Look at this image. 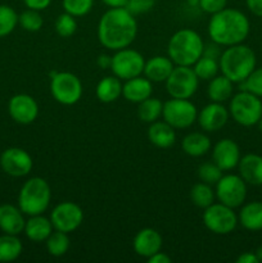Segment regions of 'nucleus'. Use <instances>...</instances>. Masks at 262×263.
I'll use <instances>...</instances> for the list:
<instances>
[{
  "mask_svg": "<svg viewBox=\"0 0 262 263\" xmlns=\"http://www.w3.org/2000/svg\"><path fill=\"white\" fill-rule=\"evenodd\" d=\"M203 50L204 43L202 36L192 28L176 31L167 45V54L175 66L193 67L203 55Z\"/></svg>",
  "mask_w": 262,
  "mask_h": 263,
  "instance_id": "nucleus-3",
  "label": "nucleus"
},
{
  "mask_svg": "<svg viewBox=\"0 0 262 263\" xmlns=\"http://www.w3.org/2000/svg\"><path fill=\"white\" fill-rule=\"evenodd\" d=\"M257 125H258V127H259V130L262 131V117H261V120L258 121V123H257Z\"/></svg>",
  "mask_w": 262,
  "mask_h": 263,
  "instance_id": "nucleus-50",
  "label": "nucleus"
},
{
  "mask_svg": "<svg viewBox=\"0 0 262 263\" xmlns=\"http://www.w3.org/2000/svg\"><path fill=\"white\" fill-rule=\"evenodd\" d=\"M254 253H256L257 258H258V262H262V246H259Z\"/></svg>",
  "mask_w": 262,
  "mask_h": 263,
  "instance_id": "nucleus-49",
  "label": "nucleus"
},
{
  "mask_svg": "<svg viewBox=\"0 0 262 263\" xmlns=\"http://www.w3.org/2000/svg\"><path fill=\"white\" fill-rule=\"evenodd\" d=\"M256 54L243 44L228 46L218 58L220 71L234 84L244 81L256 68Z\"/></svg>",
  "mask_w": 262,
  "mask_h": 263,
  "instance_id": "nucleus-4",
  "label": "nucleus"
},
{
  "mask_svg": "<svg viewBox=\"0 0 262 263\" xmlns=\"http://www.w3.org/2000/svg\"><path fill=\"white\" fill-rule=\"evenodd\" d=\"M23 3H25V5L28 9L41 12V10L46 9L51 4V0H23Z\"/></svg>",
  "mask_w": 262,
  "mask_h": 263,
  "instance_id": "nucleus-42",
  "label": "nucleus"
},
{
  "mask_svg": "<svg viewBox=\"0 0 262 263\" xmlns=\"http://www.w3.org/2000/svg\"><path fill=\"white\" fill-rule=\"evenodd\" d=\"M238 220L247 230H262V202H249L244 204L239 212Z\"/></svg>",
  "mask_w": 262,
  "mask_h": 263,
  "instance_id": "nucleus-25",
  "label": "nucleus"
},
{
  "mask_svg": "<svg viewBox=\"0 0 262 263\" xmlns=\"http://www.w3.org/2000/svg\"><path fill=\"white\" fill-rule=\"evenodd\" d=\"M51 189L43 177H31L22 185L18 194V207L25 215H43L49 208Z\"/></svg>",
  "mask_w": 262,
  "mask_h": 263,
  "instance_id": "nucleus-5",
  "label": "nucleus"
},
{
  "mask_svg": "<svg viewBox=\"0 0 262 263\" xmlns=\"http://www.w3.org/2000/svg\"><path fill=\"white\" fill-rule=\"evenodd\" d=\"M153 94V82L149 81L146 77H134V79L126 80L122 86V97L127 102L141 103L143 100L148 99Z\"/></svg>",
  "mask_w": 262,
  "mask_h": 263,
  "instance_id": "nucleus-20",
  "label": "nucleus"
},
{
  "mask_svg": "<svg viewBox=\"0 0 262 263\" xmlns=\"http://www.w3.org/2000/svg\"><path fill=\"white\" fill-rule=\"evenodd\" d=\"M171 261H172L171 257L161 251L157 252L156 254H153V256L148 258L149 263H171Z\"/></svg>",
  "mask_w": 262,
  "mask_h": 263,
  "instance_id": "nucleus-45",
  "label": "nucleus"
},
{
  "mask_svg": "<svg viewBox=\"0 0 262 263\" xmlns=\"http://www.w3.org/2000/svg\"><path fill=\"white\" fill-rule=\"evenodd\" d=\"M18 25V14L12 7L0 4V39L5 37L14 31Z\"/></svg>",
  "mask_w": 262,
  "mask_h": 263,
  "instance_id": "nucleus-34",
  "label": "nucleus"
},
{
  "mask_svg": "<svg viewBox=\"0 0 262 263\" xmlns=\"http://www.w3.org/2000/svg\"><path fill=\"white\" fill-rule=\"evenodd\" d=\"M251 23L243 12L225 8L212 14L208 22V35L217 45L231 46L241 44L249 35Z\"/></svg>",
  "mask_w": 262,
  "mask_h": 263,
  "instance_id": "nucleus-2",
  "label": "nucleus"
},
{
  "mask_svg": "<svg viewBox=\"0 0 262 263\" xmlns=\"http://www.w3.org/2000/svg\"><path fill=\"white\" fill-rule=\"evenodd\" d=\"M240 149L239 145L231 139H222L213 146L212 161L222 171H230L238 167L240 161Z\"/></svg>",
  "mask_w": 262,
  "mask_h": 263,
  "instance_id": "nucleus-17",
  "label": "nucleus"
},
{
  "mask_svg": "<svg viewBox=\"0 0 262 263\" xmlns=\"http://www.w3.org/2000/svg\"><path fill=\"white\" fill-rule=\"evenodd\" d=\"M228 0H199L198 7L208 14H215V13L220 12V10L225 9Z\"/></svg>",
  "mask_w": 262,
  "mask_h": 263,
  "instance_id": "nucleus-41",
  "label": "nucleus"
},
{
  "mask_svg": "<svg viewBox=\"0 0 262 263\" xmlns=\"http://www.w3.org/2000/svg\"><path fill=\"white\" fill-rule=\"evenodd\" d=\"M248 9L257 17H262V0H246Z\"/></svg>",
  "mask_w": 262,
  "mask_h": 263,
  "instance_id": "nucleus-44",
  "label": "nucleus"
},
{
  "mask_svg": "<svg viewBox=\"0 0 262 263\" xmlns=\"http://www.w3.org/2000/svg\"><path fill=\"white\" fill-rule=\"evenodd\" d=\"M50 221L53 223L54 230L68 234L81 226L84 221V212L76 203L62 202L51 211Z\"/></svg>",
  "mask_w": 262,
  "mask_h": 263,
  "instance_id": "nucleus-13",
  "label": "nucleus"
},
{
  "mask_svg": "<svg viewBox=\"0 0 262 263\" xmlns=\"http://www.w3.org/2000/svg\"><path fill=\"white\" fill-rule=\"evenodd\" d=\"M218 46L216 43L213 44H210V45L205 46L204 45V50H203V55L205 57H210V58H215V59H218L220 58L221 53H220V49H218Z\"/></svg>",
  "mask_w": 262,
  "mask_h": 263,
  "instance_id": "nucleus-43",
  "label": "nucleus"
},
{
  "mask_svg": "<svg viewBox=\"0 0 262 263\" xmlns=\"http://www.w3.org/2000/svg\"><path fill=\"white\" fill-rule=\"evenodd\" d=\"M236 263H258V258H257L256 253L246 252V253H241L240 256L236 258Z\"/></svg>",
  "mask_w": 262,
  "mask_h": 263,
  "instance_id": "nucleus-46",
  "label": "nucleus"
},
{
  "mask_svg": "<svg viewBox=\"0 0 262 263\" xmlns=\"http://www.w3.org/2000/svg\"><path fill=\"white\" fill-rule=\"evenodd\" d=\"M154 4H156V0H128L127 5L125 8L131 14L138 15L144 14V13L153 9Z\"/></svg>",
  "mask_w": 262,
  "mask_h": 263,
  "instance_id": "nucleus-40",
  "label": "nucleus"
},
{
  "mask_svg": "<svg viewBox=\"0 0 262 263\" xmlns=\"http://www.w3.org/2000/svg\"><path fill=\"white\" fill-rule=\"evenodd\" d=\"M18 23H20L23 30L28 31V32H36V31L41 30V27H43L44 20L39 10L28 9L27 8L25 12L18 15Z\"/></svg>",
  "mask_w": 262,
  "mask_h": 263,
  "instance_id": "nucleus-35",
  "label": "nucleus"
},
{
  "mask_svg": "<svg viewBox=\"0 0 262 263\" xmlns=\"http://www.w3.org/2000/svg\"><path fill=\"white\" fill-rule=\"evenodd\" d=\"M212 144L211 139L203 133H190L182 139L181 148L190 157H202L208 153Z\"/></svg>",
  "mask_w": 262,
  "mask_h": 263,
  "instance_id": "nucleus-27",
  "label": "nucleus"
},
{
  "mask_svg": "<svg viewBox=\"0 0 262 263\" xmlns=\"http://www.w3.org/2000/svg\"><path fill=\"white\" fill-rule=\"evenodd\" d=\"M175 64L169 55H156L145 62L144 66V76L152 82H164L171 74Z\"/></svg>",
  "mask_w": 262,
  "mask_h": 263,
  "instance_id": "nucleus-22",
  "label": "nucleus"
},
{
  "mask_svg": "<svg viewBox=\"0 0 262 263\" xmlns=\"http://www.w3.org/2000/svg\"><path fill=\"white\" fill-rule=\"evenodd\" d=\"M0 167L12 177L27 176L33 167L30 154L22 148H8L0 156Z\"/></svg>",
  "mask_w": 262,
  "mask_h": 263,
  "instance_id": "nucleus-14",
  "label": "nucleus"
},
{
  "mask_svg": "<svg viewBox=\"0 0 262 263\" xmlns=\"http://www.w3.org/2000/svg\"><path fill=\"white\" fill-rule=\"evenodd\" d=\"M45 243L46 249H48L50 256L63 257L64 254L68 252L71 241H69L68 234L55 230L49 235V238L46 239Z\"/></svg>",
  "mask_w": 262,
  "mask_h": 263,
  "instance_id": "nucleus-32",
  "label": "nucleus"
},
{
  "mask_svg": "<svg viewBox=\"0 0 262 263\" xmlns=\"http://www.w3.org/2000/svg\"><path fill=\"white\" fill-rule=\"evenodd\" d=\"M216 186V197L218 202L230 208L240 207L247 198V182L240 175H222Z\"/></svg>",
  "mask_w": 262,
  "mask_h": 263,
  "instance_id": "nucleus-12",
  "label": "nucleus"
},
{
  "mask_svg": "<svg viewBox=\"0 0 262 263\" xmlns=\"http://www.w3.org/2000/svg\"><path fill=\"white\" fill-rule=\"evenodd\" d=\"M144 66H145L144 57L138 50L130 48L116 50L110 61V69L113 74L123 81L141 76L144 72Z\"/></svg>",
  "mask_w": 262,
  "mask_h": 263,
  "instance_id": "nucleus-10",
  "label": "nucleus"
},
{
  "mask_svg": "<svg viewBox=\"0 0 262 263\" xmlns=\"http://www.w3.org/2000/svg\"><path fill=\"white\" fill-rule=\"evenodd\" d=\"M229 116V109L225 108L222 103L211 102L200 112H198L197 121L203 131L216 133L228 123Z\"/></svg>",
  "mask_w": 262,
  "mask_h": 263,
  "instance_id": "nucleus-16",
  "label": "nucleus"
},
{
  "mask_svg": "<svg viewBox=\"0 0 262 263\" xmlns=\"http://www.w3.org/2000/svg\"><path fill=\"white\" fill-rule=\"evenodd\" d=\"M23 246L18 235L4 234L0 236V262H13L22 254Z\"/></svg>",
  "mask_w": 262,
  "mask_h": 263,
  "instance_id": "nucleus-29",
  "label": "nucleus"
},
{
  "mask_svg": "<svg viewBox=\"0 0 262 263\" xmlns=\"http://www.w3.org/2000/svg\"><path fill=\"white\" fill-rule=\"evenodd\" d=\"M25 213L13 204L0 205V230L4 234L10 235H20L23 233L26 220L23 217Z\"/></svg>",
  "mask_w": 262,
  "mask_h": 263,
  "instance_id": "nucleus-19",
  "label": "nucleus"
},
{
  "mask_svg": "<svg viewBox=\"0 0 262 263\" xmlns=\"http://www.w3.org/2000/svg\"><path fill=\"white\" fill-rule=\"evenodd\" d=\"M110 61H112V57L107 55V54H102V55L98 57V66L100 67V68H110Z\"/></svg>",
  "mask_w": 262,
  "mask_h": 263,
  "instance_id": "nucleus-48",
  "label": "nucleus"
},
{
  "mask_svg": "<svg viewBox=\"0 0 262 263\" xmlns=\"http://www.w3.org/2000/svg\"><path fill=\"white\" fill-rule=\"evenodd\" d=\"M239 175L249 185H262V157L249 153L241 157L238 163Z\"/></svg>",
  "mask_w": 262,
  "mask_h": 263,
  "instance_id": "nucleus-21",
  "label": "nucleus"
},
{
  "mask_svg": "<svg viewBox=\"0 0 262 263\" xmlns=\"http://www.w3.org/2000/svg\"><path fill=\"white\" fill-rule=\"evenodd\" d=\"M240 85V90H246V91L252 92V94L257 95V97H262V67L259 68H254L251 72L248 77L244 81L239 82Z\"/></svg>",
  "mask_w": 262,
  "mask_h": 263,
  "instance_id": "nucleus-39",
  "label": "nucleus"
},
{
  "mask_svg": "<svg viewBox=\"0 0 262 263\" xmlns=\"http://www.w3.org/2000/svg\"><path fill=\"white\" fill-rule=\"evenodd\" d=\"M202 218L205 228L217 235H228L233 233L239 223L234 208L228 207L222 203H212L210 207L204 208Z\"/></svg>",
  "mask_w": 262,
  "mask_h": 263,
  "instance_id": "nucleus-8",
  "label": "nucleus"
},
{
  "mask_svg": "<svg viewBox=\"0 0 262 263\" xmlns=\"http://www.w3.org/2000/svg\"><path fill=\"white\" fill-rule=\"evenodd\" d=\"M8 112L14 122L30 125L38 118L39 104L31 95L17 94L10 98L8 103Z\"/></svg>",
  "mask_w": 262,
  "mask_h": 263,
  "instance_id": "nucleus-15",
  "label": "nucleus"
},
{
  "mask_svg": "<svg viewBox=\"0 0 262 263\" xmlns=\"http://www.w3.org/2000/svg\"><path fill=\"white\" fill-rule=\"evenodd\" d=\"M229 113L236 123L241 126H254L262 117V102L259 97L241 90L231 97Z\"/></svg>",
  "mask_w": 262,
  "mask_h": 263,
  "instance_id": "nucleus-6",
  "label": "nucleus"
},
{
  "mask_svg": "<svg viewBox=\"0 0 262 263\" xmlns=\"http://www.w3.org/2000/svg\"><path fill=\"white\" fill-rule=\"evenodd\" d=\"M53 230L54 228L50 218H46L43 215H36L30 216V218L26 221L23 233L31 241L40 243V241H45L53 233Z\"/></svg>",
  "mask_w": 262,
  "mask_h": 263,
  "instance_id": "nucleus-24",
  "label": "nucleus"
},
{
  "mask_svg": "<svg viewBox=\"0 0 262 263\" xmlns=\"http://www.w3.org/2000/svg\"><path fill=\"white\" fill-rule=\"evenodd\" d=\"M138 35L135 15L126 8H109L98 23V40L109 50L128 48Z\"/></svg>",
  "mask_w": 262,
  "mask_h": 263,
  "instance_id": "nucleus-1",
  "label": "nucleus"
},
{
  "mask_svg": "<svg viewBox=\"0 0 262 263\" xmlns=\"http://www.w3.org/2000/svg\"><path fill=\"white\" fill-rule=\"evenodd\" d=\"M64 12L73 17H84L92 9L94 0H62Z\"/></svg>",
  "mask_w": 262,
  "mask_h": 263,
  "instance_id": "nucleus-38",
  "label": "nucleus"
},
{
  "mask_svg": "<svg viewBox=\"0 0 262 263\" xmlns=\"http://www.w3.org/2000/svg\"><path fill=\"white\" fill-rule=\"evenodd\" d=\"M54 28H55V32L61 37H71L77 30L76 17H73V15L67 12L62 13V14L57 17Z\"/></svg>",
  "mask_w": 262,
  "mask_h": 263,
  "instance_id": "nucleus-36",
  "label": "nucleus"
},
{
  "mask_svg": "<svg viewBox=\"0 0 262 263\" xmlns=\"http://www.w3.org/2000/svg\"><path fill=\"white\" fill-rule=\"evenodd\" d=\"M148 139L157 148L166 149L175 144L176 133H175V128L166 121H156L149 126Z\"/></svg>",
  "mask_w": 262,
  "mask_h": 263,
  "instance_id": "nucleus-23",
  "label": "nucleus"
},
{
  "mask_svg": "<svg viewBox=\"0 0 262 263\" xmlns=\"http://www.w3.org/2000/svg\"><path fill=\"white\" fill-rule=\"evenodd\" d=\"M162 236L157 230L152 228H145L139 231L134 238V251L138 256L148 259L157 252L162 249Z\"/></svg>",
  "mask_w": 262,
  "mask_h": 263,
  "instance_id": "nucleus-18",
  "label": "nucleus"
},
{
  "mask_svg": "<svg viewBox=\"0 0 262 263\" xmlns=\"http://www.w3.org/2000/svg\"><path fill=\"white\" fill-rule=\"evenodd\" d=\"M164 82L170 97L177 99H190L199 86V79L194 69L188 66H175Z\"/></svg>",
  "mask_w": 262,
  "mask_h": 263,
  "instance_id": "nucleus-9",
  "label": "nucleus"
},
{
  "mask_svg": "<svg viewBox=\"0 0 262 263\" xmlns=\"http://www.w3.org/2000/svg\"><path fill=\"white\" fill-rule=\"evenodd\" d=\"M108 8H125L128 0H100Z\"/></svg>",
  "mask_w": 262,
  "mask_h": 263,
  "instance_id": "nucleus-47",
  "label": "nucleus"
},
{
  "mask_svg": "<svg viewBox=\"0 0 262 263\" xmlns=\"http://www.w3.org/2000/svg\"><path fill=\"white\" fill-rule=\"evenodd\" d=\"M198 109L189 99L171 98L163 103L162 117L169 125L176 128H188L197 121Z\"/></svg>",
  "mask_w": 262,
  "mask_h": 263,
  "instance_id": "nucleus-11",
  "label": "nucleus"
},
{
  "mask_svg": "<svg viewBox=\"0 0 262 263\" xmlns=\"http://www.w3.org/2000/svg\"><path fill=\"white\" fill-rule=\"evenodd\" d=\"M222 175V170L215 162H204L198 168V177H199L200 181L212 185V186L217 184Z\"/></svg>",
  "mask_w": 262,
  "mask_h": 263,
  "instance_id": "nucleus-37",
  "label": "nucleus"
},
{
  "mask_svg": "<svg viewBox=\"0 0 262 263\" xmlns=\"http://www.w3.org/2000/svg\"><path fill=\"white\" fill-rule=\"evenodd\" d=\"M193 69L198 79L203 80V81H210L211 79L217 76L218 71H220V64H218L217 59L202 55L195 62Z\"/></svg>",
  "mask_w": 262,
  "mask_h": 263,
  "instance_id": "nucleus-33",
  "label": "nucleus"
},
{
  "mask_svg": "<svg viewBox=\"0 0 262 263\" xmlns=\"http://www.w3.org/2000/svg\"><path fill=\"white\" fill-rule=\"evenodd\" d=\"M163 109V103L157 98H148L139 103L138 107V117L145 123H153L159 120Z\"/></svg>",
  "mask_w": 262,
  "mask_h": 263,
  "instance_id": "nucleus-30",
  "label": "nucleus"
},
{
  "mask_svg": "<svg viewBox=\"0 0 262 263\" xmlns=\"http://www.w3.org/2000/svg\"><path fill=\"white\" fill-rule=\"evenodd\" d=\"M50 92L59 104L73 105L81 99L82 84L71 72H54L50 80Z\"/></svg>",
  "mask_w": 262,
  "mask_h": 263,
  "instance_id": "nucleus-7",
  "label": "nucleus"
},
{
  "mask_svg": "<svg viewBox=\"0 0 262 263\" xmlns=\"http://www.w3.org/2000/svg\"><path fill=\"white\" fill-rule=\"evenodd\" d=\"M122 86L121 80L115 74L105 76L98 82L95 87V94L102 103H113L122 95Z\"/></svg>",
  "mask_w": 262,
  "mask_h": 263,
  "instance_id": "nucleus-26",
  "label": "nucleus"
},
{
  "mask_svg": "<svg viewBox=\"0 0 262 263\" xmlns=\"http://www.w3.org/2000/svg\"><path fill=\"white\" fill-rule=\"evenodd\" d=\"M233 84L234 82L223 74L211 79L207 89V94L211 102L223 103L228 99H231L234 90Z\"/></svg>",
  "mask_w": 262,
  "mask_h": 263,
  "instance_id": "nucleus-28",
  "label": "nucleus"
},
{
  "mask_svg": "<svg viewBox=\"0 0 262 263\" xmlns=\"http://www.w3.org/2000/svg\"><path fill=\"white\" fill-rule=\"evenodd\" d=\"M215 197L216 193L213 192L212 185H208L205 182H197L190 189V200L193 202V204L202 208V210L215 203Z\"/></svg>",
  "mask_w": 262,
  "mask_h": 263,
  "instance_id": "nucleus-31",
  "label": "nucleus"
}]
</instances>
